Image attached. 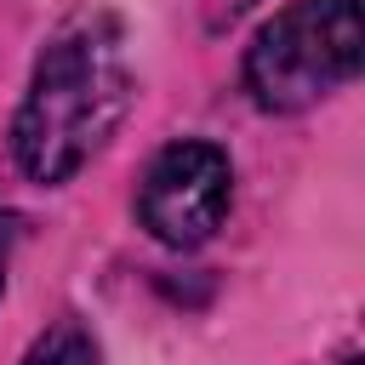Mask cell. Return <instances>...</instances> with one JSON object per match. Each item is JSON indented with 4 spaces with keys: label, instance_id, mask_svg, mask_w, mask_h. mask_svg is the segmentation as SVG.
I'll use <instances>...</instances> for the list:
<instances>
[{
    "label": "cell",
    "instance_id": "cell-1",
    "mask_svg": "<svg viewBox=\"0 0 365 365\" xmlns=\"http://www.w3.org/2000/svg\"><path fill=\"white\" fill-rule=\"evenodd\" d=\"M131 68L125 34L114 17H80L40 51L29 91L11 114V154L29 182L57 188L120 131L131 108Z\"/></svg>",
    "mask_w": 365,
    "mask_h": 365
},
{
    "label": "cell",
    "instance_id": "cell-6",
    "mask_svg": "<svg viewBox=\"0 0 365 365\" xmlns=\"http://www.w3.org/2000/svg\"><path fill=\"white\" fill-rule=\"evenodd\" d=\"M251 0H217V11H211V23H222V17H234V11H245Z\"/></svg>",
    "mask_w": 365,
    "mask_h": 365
},
{
    "label": "cell",
    "instance_id": "cell-3",
    "mask_svg": "<svg viewBox=\"0 0 365 365\" xmlns=\"http://www.w3.org/2000/svg\"><path fill=\"white\" fill-rule=\"evenodd\" d=\"M234 205V160L205 143V137H177L165 143L148 171H143V188H137V217L143 228L171 245V251H194L205 245L222 217Z\"/></svg>",
    "mask_w": 365,
    "mask_h": 365
},
{
    "label": "cell",
    "instance_id": "cell-4",
    "mask_svg": "<svg viewBox=\"0 0 365 365\" xmlns=\"http://www.w3.org/2000/svg\"><path fill=\"white\" fill-rule=\"evenodd\" d=\"M23 365H103V354H97V342H91V331L80 319H57L51 331L34 336Z\"/></svg>",
    "mask_w": 365,
    "mask_h": 365
},
{
    "label": "cell",
    "instance_id": "cell-7",
    "mask_svg": "<svg viewBox=\"0 0 365 365\" xmlns=\"http://www.w3.org/2000/svg\"><path fill=\"white\" fill-rule=\"evenodd\" d=\"M342 365H359V359H354V354H348V359H342Z\"/></svg>",
    "mask_w": 365,
    "mask_h": 365
},
{
    "label": "cell",
    "instance_id": "cell-2",
    "mask_svg": "<svg viewBox=\"0 0 365 365\" xmlns=\"http://www.w3.org/2000/svg\"><path fill=\"white\" fill-rule=\"evenodd\" d=\"M359 0H291L245 51V91L268 114H302L359 74Z\"/></svg>",
    "mask_w": 365,
    "mask_h": 365
},
{
    "label": "cell",
    "instance_id": "cell-5",
    "mask_svg": "<svg viewBox=\"0 0 365 365\" xmlns=\"http://www.w3.org/2000/svg\"><path fill=\"white\" fill-rule=\"evenodd\" d=\"M11 251H17V217L0 211V297H6V274H11Z\"/></svg>",
    "mask_w": 365,
    "mask_h": 365
}]
</instances>
